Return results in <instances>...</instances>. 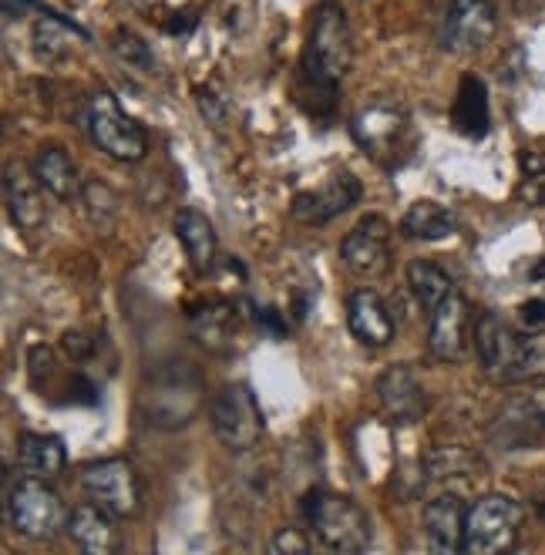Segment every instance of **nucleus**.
Segmentation results:
<instances>
[{
    "label": "nucleus",
    "instance_id": "obj_1",
    "mask_svg": "<svg viewBox=\"0 0 545 555\" xmlns=\"http://www.w3.org/2000/svg\"><path fill=\"white\" fill-rule=\"evenodd\" d=\"M354 64V38H350V24L343 8L320 4L310 21V35L300 61V78L316 94L313 112L327 115L334 108L337 85Z\"/></svg>",
    "mask_w": 545,
    "mask_h": 555
},
{
    "label": "nucleus",
    "instance_id": "obj_2",
    "mask_svg": "<svg viewBox=\"0 0 545 555\" xmlns=\"http://www.w3.org/2000/svg\"><path fill=\"white\" fill-rule=\"evenodd\" d=\"M478 364L495 384H529L545 377V334H519L502 313H482L475 323Z\"/></svg>",
    "mask_w": 545,
    "mask_h": 555
},
{
    "label": "nucleus",
    "instance_id": "obj_3",
    "mask_svg": "<svg viewBox=\"0 0 545 555\" xmlns=\"http://www.w3.org/2000/svg\"><path fill=\"white\" fill-rule=\"evenodd\" d=\"M203 408V374L189 361H169L145 374L142 411L152 428L179 431L196 421Z\"/></svg>",
    "mask_w": 545,
    "mask_h": 555
},
{
    "label": "nucleus",
    "instance_id": "obj_4",
    "mask_svg": "<svg viewBox=\"0 0 545 555\" xmlns=\"http://www.w3.org/2000/svg\"><path fill=\"white\" fill-rule=\"evenodd\" d=\"M307 521L313 535L330 552H361L371 542V518L367 512L347 495L334 492H310L307 495Z\"/></svg>",
    "mask_w": 545,
    "mask_h": 555
},
{
    "label": "nucleus",
    "instance_id": "obj_5",
    "mask_svg": "<svg viewBox=\"0 0 545 555\" xmlns=\"http://www.w3.org/2000/svg\"><path fill=\"white\" fill-rule=\"evenodd\" d=\"M8 518L17 535L30 542H51L68 532V512L54 488L44 478L24 475L8 492Z\"/></svg>",
    "mask_w": 545,
    "mask_h": 555
},
{
    "label": "nucleus",
    "instance_id": "obj_6",
    "mask_svg": "<svg viewBox=\"0 0 545 555\" xmlns=\"http://www.w3.org/2000/svg\"><path fill=\"white\" fill-rule=\"evenodd\" d=\"M85 128H88V139L99 145V152H105L115 162H142L148 152L145 128L135 118H128L118 105V98L108 91L88 98Z\"/></svg>",
    "mask_w": 545,
    "mask_h": 555
},
{
    "label": "nucleus",
    "instance_id": "obj_7",
    "mask_svg": "<svg viewBox=\"0 0 545 555\" xmlns=\"http://www.w3.org/2000/svg\"><path fill=\"white\" fill-rule=\"evenodd\" d=\"M522 505L508 495H482L465 518V552L468 555H502L511 552L522 529Z\"/></svg>",
    "mask_w": 545,
    "mask_h": 555
},
{
    "label": "nucleus",
    "instance_id": "obj_8",
    "mask_svg": "<svg viewBox=\"0 0 545 555\" xmlns=\"http://www.w3.org/2000/svg\"><path fill=\"white\" fill-rule=\"evenodd\" d=\"M88 502L102 505L115 518H132L142 508V478L128 459H105L81 468Z\"/></svg>",
    "mask_w": 545,
    "mask_h": 555
},
{
    "label": "nucleus",
    "instance_id": "obj_9",
    "mask_svg": "<svg viewBox=\"0 0 545 555\" xmlns=\"http://www.w3.org/2000/svg\"><path fill=\"white\" fill-rule=\"evenodd\" d=\"M209 421L216 438L230 451H249L263 438V411L246 384H226L212 398Z\"/></svg>",
    "mask_w": 545,
    "mask_h": 555
},
{
    "label": "nucleus",
    "instance_id": "obj_10",
    "mask_svg": "<svg viewBox=\"0 0 545 555\" xmlns=\"http://www.w3.org/2000/svg\"><path fill=\"white\" fill-rule=\"evenodd\" d=\"M498 30V14L492 0H452L441 21V48L447 54L482 51Z\"/></svg>",
    "mask_w": 545,
    "mask_h": 555
},
{
    "label": "nucleus",
    "instance_id": "obj_11",
    "mask_svg": "<svg viewBox=\"0 0 545 555\" xmlns=\"http://www.w3.org/2000/svg\"><path fill=\"white\" fill-rule=\"evenodd\" d=\"M343 267L358 280H377L391 267V225L380 216H364L340 243Z\"/></svg>",
    "mask_w": 545,
    "mask_h": 555
},
{
    "label": "nucleus",
    "instance_id": "obj_12",
    "mask_svg": "<svg viewBox=\"0 0 545 555\" xmlns=\"http://www.w3.org/2000/svg\"><path fill=\"white\" fill-rule=\"evenodd\" d=\"M364 195V185L354 172H337L320 189L297 192L290 203V216L303 225H327L337 216H343L350 206H358Z\"/></svg>",
    "mask_w": 545,
    "mask_h": 555
},
{
    "label": "nucleus",
    "instance_id": "obj_13",
    "mask_svg": "<svg viewBox=\"0 0 545 555\" xmlns=\"http://www.w3.org/2000/svg\"><path fill=\"white\" fill-rule=\"evenodd\" d=\"M428 347L444 364H458L468 357V350H471V313H468V304L458 289L431 310Z\"/></svg>",
    "mask_w": 545,
    "mask_h": 555
},
{
    "label": "nucleus",
    "instance_id": "obj_14",
    "mask_svg": "<svg viewBox=\"0 0 545 555\" xmlns=\"http://www.w3.org/2000/svg\"><path fill=\"white\" fill-rule=\"evenodd\" d=\"M350 132H354L361 149H367L374 158H384L401 145L404 132H407V112L394 102V98H377L374 105H367L364 112L354 115Z\"/></svg>",
    "mask_w": 545,
    "mask_h": 555
},
{
    "label": "nucleus",
    "instance_id": "obj_15",
    "mask_svg": "<svg viewBox=\"0 0 545 555\" xmlns=\"http://www.w3.org/2000/svg\"><path fill=\"white\" fill-rule=\"evenodd\" d=\"M44 185L35 176V169L21 166V162H11L4 169V206L8 216L17 230L24 233H38L48 222V203H44Z\"/></svg>",
    "mask_w": 545,
    "mask_h": 555
},
{
    "label": "nucleus",
    "instance_id": "obj_16",
    "mask_svg": "<svg viewBox=\"0 0 545 555\" xmlns=\"http://www.w3.org/2000/svg\"><path fill=\"white\" fill-rule=\"evenodd\" d=\"M189 331L203 350L226 357L236 350V340L243 334V317L236 304L226 300H206L189 313Z\"/></svg>",
    "mask_w": 545,
    "mask_h": 555
},
{
    "label": "nucleus",
    "instance_id": "obj_17",
    "mask_svg": "<svg viewBox=\"0 0 545 555\" xmlns=\"http://www.w3.org/2000/svg\"><path fill=\"white\" fill-rule=\"evenodd\" d=\"M377 401H380L384 414L398 424H414L428 411L425 384L407 364H394L377 377Z\"/></svg>",
    "mask_w": 545,
    "mask_h": 555
},
{
    "label": "nucleus",
    "instance_id": "obj_18",
    "mask_svg": "<svg viewBox=\"0 0 545 555\" xmlns=\"http://www.w3.org/2000/svg\"><path fill=\"white\" fill-rule=\"evenodd\" d=\"M347 326L364 347H388L398 337V320L377 289H354L347 297Z\"/></svg>",
    "mask_w": 545,
    "mask_h": 555
},
{
    "label": "nucleus",
    "instance_id": "obj_19",
    "mask_svg": "<svg viewBox=\"0 0 545 555\" xmlns=\"http://www.w3.org/2000/svg\"><path fill=\"white\" fill-rule=\"evenodd\" d=\"M465 518L468 508L458 495H438L425 505V535L428 548L438 555L465 552Z\"/></svg>",
    "mask_w": 545,
    "mask_h": 555
},
{
    "label": "nucleus",
    "instance_id": "obj_20",
    "mask_svg": "<svg viewBox=\"0 0 545 555\" xmlns=\"http://www.w3.org/2000/svg\"><path fill=\"white\" fill-rule=\"evenodd\" d=\"M115 521L118 518L112 512H105L102 505L85 502L68 515V535L88 555H112L121 548V532Z\"/></svg>",
    "mask_w": 545,
    "mask_h": 555
},
{
    "label": "nucleus",
    "instance_id": "obj_21",
    "mask_svg": "<svg viewBox=\"0 0 545 555\" xmlns=\"http://www.w3.org/2000/svg\"><path fill=\"white\" fill-rule=\"evenodd\" d=\"M452 125L455 132L465 139H485L489 125H492V112H489V88L478 75H465L458 85V98L452 105Z\"/></svg>",
    "mask_w": 545,
    "mask_h": 555
},
{
    "label": "nucleus",
    "instance_id": "obj_22",
    "mask_svg": "<svg viewBox=\"0 0 545 555\" xmlns=\"http://www.w3.org/2000/svg\"><path fill=\"white\" fill-rule=\"evenodd\" d=\"M176 240L185 249L189 267L199 276H206L216 267V230L206 212L199 209H182L176 216Z\"/></svg>",
    "mask_w": 545,
    "mask_h": 555
},
{
    "label": "nucleus",
    "instance_id": "obj_23",
    "mask_svg": "<svg viewBox=\"0 0 545 555\" xmlns=\"http://www.w3.org/2000/svg\"><path fill=\"white\" fill-rule=\"evenodd\" d=\"M68 465V451H64V441L54 435H35V431H24L17 438V468L21 475L30 478H57Z\"/></svg>",
    "mask_w": 545,
    "mask_h": 555
},
{
    "label": "nucleus",
    "instance_id": "obj_24",
    "mask_svg": "<svg viewBox=\"0 0 545 555\" xmlns=\"http://www.w3.org/2000/svg\"><path fill=\"white\" fill-rule=\"evenodd\" d=\"M35 176L41 179V185L54 195V199H61V203H72V199H81V179H78V169H75V162H72V155L64 152V149H57V145H51V149H41L38 155H35Z\"/></svg>",
    "mask_w": 545,
    "mask_h": 555
},
{
    "label": "nucleus",
    "instance_id": "obj_25",
    "mask_svg": "<svg viewBox=\"0 0 545 555\" xmlns=\"http://www.w3.org/2000/svg\"><path fill=\"white\" fill-rule=\"evenodd\" d=\"M458 230V219L452 209H444L441 203H431V199H418L401 219V233L407 240H425V243H434V240H447L455 236Z\"/></svg>",
    "mask_w": 545,
    "mask_h": 555
},
{
    "label": "nucleus",
    "instance_id": "obj_26",
    "mask_svg": "<svg viewBox=\"0 0 545 555\" xmlns=\"http://www.w3.org/2000/svg\"><path fill=\"white\" fill-rule=\"evenodd\" d=\"M407 286L425 310H434L438 304H444L455 293L452 276H447L438 263H431V259H411L407 263Z\"/></svg>",
    "mask_w": 545,
    "mask_h": 555
},
{
    "label": "nucleus",
    "instance_id": "obj_27",
    "mask_svg": "<svg viewBox=\"0 0 545 555\" xmlns=\"http://www.w3.org/2000/svg\"><path fill=\"white\" fill-rule=\"evenodd\" d=\"M72 35L88 38V30L78 27V24L68 21V17H61V14L48 11V17H41V21L35 24V51H38V57H44V61L64 57V54L72 51Z\"/></svg>",
    "mask_w": 545,
    "mask_h": 555
},
{
    "label": "nucleus",
    "instance_id": "obj_28",
    "mask_svg": "<svg viewBox=\"0 0 545 555\" xmlns=\"http://www.w3.org/2000/svg\"><path fill=\"white\" fill-rule=\"evenodd\" d=\"M519 169L522 179L516 195L525 206H545V152H522Z\"/></svg>",
    "mask_w": 545,
    "mask_h": 555
},
{
    "label": "nucleus",
    "instance_id": "obj_29",
    "mask_svg": "<svg viewBox=\"0 0 545 555\" xmlns=\"http://www.w3.org/2000/svg\"><path fill=\"white\" fill-rule=\"evenodd\" d=\"M115 54L125 64H135V68H155V57H152L148 44L142 38H135L132 30H118L115 35Z\"/></svg>",
    "mask_w": 545,
    "mask_h": 555
},
{
    "label": "nucleus",
    "instance_id": "obj_30",
    "mask_svg": "<svg viewBox=\"0 0 545 555\" xmlns=\"http://www.w3.org/2000/svg\"><path fill=\"white\" fill-rule=\"evenodd\" d=\"M270 548H273V555H307L310 552V539L303 535V529L286 526V529H276Z\"/></svg>",
    "mask_w": 545,
    "mask_h": 555
},
{
    "label": "nucleus",
    "instance_id": "obj_31",
    "mask_svg": "<svg viewBox=\"0 0 545 555\" xmlns=\"http://www.w3.org/2000/svg\"><path fill=\"white\" fill-rule=\"evenodd\" d=\"M61 347H64V353L72 357V361H88V357L94 353V347H99V340H91V337H85L81 331H68L64 334V340H61Z\"/></svg>",
    "mask_w": 545,
    "mask_h": 555
},
{
    "label": "nucleus",
    "instance_id": "obj_32",
    "mask_svg": "<svg viewBox=\"0 0 545 555\" xmlns=\"http://www.w3.org/2000/svg\"><path fill=\"white\" fill-rule=\"evenodd\" d=\"M196 98H199V112H203L216 128H222V121H226V105H222L219 98H216L212 91H206V88H199Z\"/></svg>",
    "mask_w": 545,
    "mask_h": 555
},
{
    "label": "nucleus",
    "instance_id": "obj_33",
    "mask_svg": "<svg viewBox=\"0 0 545 555\" xmlns=\"http://www.w3.org/2000/svg\"><path fill=\"white\" fill-rule=\"evenodd\" d=\"M519 320H522V326L525 331H542L545 326V300H525L522 307H519Z\"/></svg>",
    "mask_w": 545,
    "mask_h": 555
},
{
    "label": "nucleus",
    "instance_id": "obj_34",
    "mask_svg": "<svg viewBox=\"0 0 545 555\" xmlns=\"http://www.w3.org/2000/svg\"><path fill=\"white\" fill-rule=\"evenodd\" d=\"M256 323H260L263 331L276 334V337H283V334H286V323H283L280 310H273V307H263V310H256Z\"/></svg>",
    "mask_w": 545,
    "mask_h": 555
},
{
    "label": "nucleus",
    "instance_id": "obj_35",
    "mask_svg": "<svg viewBox=\"0 0 545 555\" xmlns=\"http://www.w3.org/2000/svg\"><path fill=\"white\" fill-rule=\"evenodd\" d=\"M24 8H41V4H38V0H4V14H8L11 21H14V17H21V14H24ZM41 11L48 14V8H41Z\"/></svg>",
    "mask_w": 545,
    "mask_h": 555
},
{
    "label": "nucleus",
    "instance_id": "obj_36",
    "mask_svg": "<svg viewBox=\"0 0 545 555\" xmlns=\"http://www.w3.org/2000/svg\"><path fill=\"white\" fill-rule=\"evenodd\" d=\"M529 408H532V414H535V421L545 428V387H538L535 395H532V401H529Z\"/></svg>",
    "mask_w": 545,
    "mask_h": 555
},
{
    "label": "nucleus",
    "instance_id": "obj_37",
    "mask_svg": "<svg viewBox=\"0 0 545 555\" xmlns=\"http://www.w3.org/2000/svg\"><path fill=\"white\" fill-rule=\"evenodd\" d=\"M166 27L172 30V35H185V30L196 27V14H192V11H182V21H172V24H166Z\"/></svg>",
    "mask_w": 545,
    "mask_h": 555
},
{
    "label": "nucleus",
    "instance_id": "obj_38",
    "mask_svg": "<svg viewBox=\"0 0 545 555\" xmlns=\"http://www.w3.org/2000/svg\"><path fill=\"white\" fill-rule=\"evenodd\" d=\"M532 280H545V259H538V263L532 267V273H529Z\"/></svg>",
    "mask_w": 545,
    "mask_h": 555
}]
</instances>
